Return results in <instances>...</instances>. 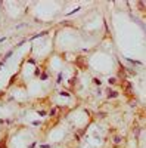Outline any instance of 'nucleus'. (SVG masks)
Instances as JSON below:
<instances>
[{
  "mask_svg": "<svg viewBox=\"0 0 146 148\" xmlns=\"http://www.w3.org/2000/svg\"><path fill=\"white\" fill-rule=\"evenodd\" d=\"M41 148H50V145H41Z\"/></svg>",
  "mask_w": 146,
  "mask_h": 148,
  "instance_id": "0eeeda50",
  "label": "nucleus"
},
{
  "mask_svg": "<svg viewBox=\"0 0 146 148\" xmlns=\"http://www.w3.org/2000/svg\"><path fill=\"white\" fill-rule=\"evenodd\" d=\"M95 85H99V86H100V80H99V79H95Z\"/></svg>",
  "mask_w": 146,
  "mask_h": 148,
  "instance_id": "39448f33",
  "label": "nucleus"
},
{
  "mask_svg": "<svg viewBox=\"0 0 146 148\" xmlns=\"http://www.w3.org/2000/svg\"><path fill=\"white\" fill-rule=\"evenodd\" d=\"M56 111H58V108H53V110H52L49 114H50V116H55V114H56Z\"/></svg>",
  "mask_w": 146,
  "mask_h": 148,
  "instance_id": "7ed1b4c3",
  "label": "nucleus"
},
{
  "mask_svg": "<svg viewBox=\"0 0 146 148\" xmlns=\"http://www.w3.org/2000/svg\"><path fill=\"white\" fill-rule=\"evenodd\" d=\"M35 147V144H31V145H30V148H34Z\"/></svg>",
  "mask_w": 146,
  "mask_h": 148,
  "instance_id": "6e6552de",
  "label": "nucleus"
},
{
  "mask_svg": "<svg viewBox=\"0 0 146 148\" xmlns=\"http://www.w3.org/2000/svg\"><path fill=\"white\" fill-rule=\"evenodd\" d=\"M108 96H109V98H117L118 93H117L115 90H109V92H108Z\"/></svg>",
  "mask_w": 146,
  "mask_h": 148,
  "instance_id": "f257e3e1",
  "label": "nucleus"
},
{
  "mask_svg": "<svg viewBox=\"0 0 146 148\" xmlns=\"http://www.w3.org/2000/svg\"><path fill=\"white\" fill-rule=\"evenodd\" d=\"M38 116H41V117H43V116H46V111H44V110H41V111H38Z\"/></svg>",
  "mask_w": 146,
  "mask_h": 148,
  "instance_id": "20e7f679",
  "label": "nucleus"
},
{
  "mask_svg": "<svg viewBox=\"0 0 146 148\" xmlns=\"http://www.w3.org/2000/svg\"><path fill=\"white\" fill-rule=\"evenodd\" d=\"M108 82H109V85H112V83H115V79H109Z\"/></svg>",
  "mask_w": 146,
  "mask_h": 148,
  "instance_id": "423d86ee",
  "label": "nucleus"
},
{
  "mask_svg": "<svg viewBox=\"0 0 146 148\" xmlns=\"http://www.w3.org/2000/svg\"><path fill=\"white\" fill-rule=\"evenodd\" d=\"M121 141H123V138H121V136H115V138H114V144H120Z\"/></svg>",
  "mask_w": 146,
  "mask_h": 148,
  "instance_id": "f03ea898",
  "label": "nucleus"
}]
</instances>
